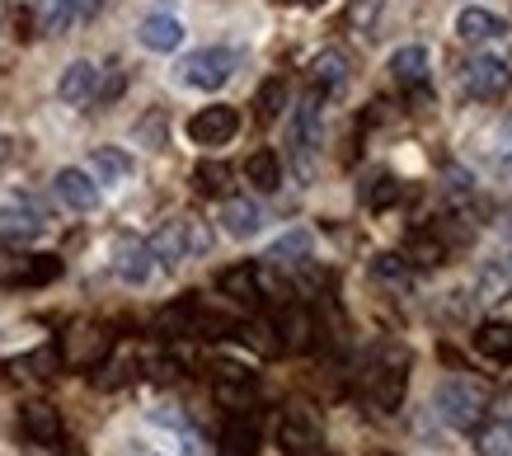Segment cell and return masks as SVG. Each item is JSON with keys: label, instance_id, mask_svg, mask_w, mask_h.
Returning <instances> with one entry per match:
<instances>
[{"label": "cell", "instance_id": "4316f807", "mask_svg": "<svg viewBox=\"0 0 512 456\" xmlns=\"http://www.w3.org/2000/svg\"><path fill=\"white\" fill-rule=\"evenodd\" d=\"M273 268H296L311 259V231H287V236H278L273 245H268L264 254Z\"/></svg>", "mask_w": 512, "mask_h": 456}, {"label": "cell", "instance_id": "9a60e30c", "mask_svg": "<svg viewBox=\"0 0 512 456\" xmlns=\"http://www.w3.org/2000/svg\"><path fill=\"white\" fill-rule=\"evenodd\" d=\"M348 57H343L339 48H325V52H315L311 57V85H315V95L325 99V95H343L348 90Z\"/></svg>", "mask_w": 512, "mask_h": 456}, {"label": "cell", "instance_id": "836d02e7", "mask_svg": "<svg viewBox=\"0 0 512 456\" xmlns=\"http://www.w3.org/2000/svg\"><path fill=\"white\" fill-rule=\"evenodd\" d=\"M372 273H376V283L390 287V292H409V264H404L400 254H381L372 264Z\"/></svg>", "mask_w": 512, "mask_h": 456}, {"label": "cell", "instance_id": "60d3db41", "mask_svg": "<svg viewBox=\"0 0 512 456\" xmlns=\"http://www.w3.org/2000/svg\"><path fill=\"white\" fill-rule=\"evenodd\" d=\"M109 0H76V19H90V15H99Z\"/></svg>", "mask_w": 512, "mask_h": 456}, {"label": "cell", "instance_id": "d6a6232c", "mask_svg": "<svg viewBox=\"0 0 512 456\" xmlns=\"http://www.w3.org/2000/svg\"><path fill=\"white\" fill-rule=\"evenodd\" d=\"M235 339L240 344H249L254 353H264V358H273V353H282V344H278V330L268 325V320H245L240 330H235Z\"/></svg>", "mask_w": 512, "mask_h": 456}, {"label": "cell", "instance_id": "603a6c76", "mask_svg": "<svg viewBox=\"0 0 512 456\" xmlns=\"http://www.w3.org/2000/svg\"><path fill=\"white\" fill-rule=\"evenodd\" d=\"M400 259L404 264H414V268H442L447 264V240L433 236V231H414V236L404 240Z\"/></svg>", "mask_w": 512, "mask_h": 456}, {"label": "cell", "instance_id": "277c9868", "mask_svg": "<svg viewBox=\"0 0 512 456\" xmlns=\"http://www.w3.org/2000/svg\"><path fill=\"white\" fill-rule=\"evenodd\" d=\"M62 278L57 254H19L15 245H0V287H43Z\"/></svg>", "mask_w": 512, "mask_h": 456}, {"label": "cell", "instance_id": "e0dca14e", "mask_svg": "<svg viewBox=\"0 0 512 456\" xmlns=\"http://www.w3.org/2000/svg\"><path fill=\"white\" fill-rule=\"evenodd\" d=\"M151 245V259H156L160 268H179L184 259H193L188 254V221L179 217V221H165L156 231V240H146Z\"/></svg>", "mask_w": 512, "mask_h": 456}, {"label": "cell", "instance_id": "7bdbcfd3", "mask_svg": "<svg viewBox=\"0 0 512 456\" xmlns=\"http://www.w3.org/2000/svg\"><path fill=\"white\" fill-rule=\"evenodd\" d=\"M503 240H508V264H512V221H508V231H503Z\"/></svg>", "mask_w": 512, "mask_h": 456}, {"label": "cell", "instance_id": "3957f363", "mask_svg": "<svg viewBox=\"0 0 512 456\" xmlns=\"http://www.w3.org/2000/svg\"><path fill=\"white\" fill-rule=\"evenodd\" d=\"M235 66H240V52L235 48H198L179 62V80H184L188 90H221L235 76Z\"/></svg>", "mask_w": 512, "mask_h": 456}, {"label": "cell", "instance_id": "ac0fdd59", "mask_svg": "<svg viewBox=\"0 0 512 456\" xmlns=\"http://www.w3.org/2000/svg\"><path fill=\"white\" fill-rule=\"evenodd\" d=\"M94 90H99V66L94 62H71L57 80L62 104H94Z\"/></svg>", "mask_w": 512, "mask_h": 456}, {"label": "cell", "instance_id": "484cf974", "mask_svg": "<svg viewBox=\"0 0 512 456\" xmlns=\"http://www.w3.org/2000/svg\"><path fill=\"white\" fill-rule=\"evenodd\" d=\"M245 179L254 184L259 193H278L282 189V156L278 151H254V156L245 160Z\"/></svg>", "mask_w": 512, "mask_h": 456}, {"label": "cell", "instance_id": "ee69618b", "mask_svg": "<svg viewBox=\"0 0 512 456\" xmlns=\"http://www.w3.org/2000/svg\"><path fill=\"white\" fill-rule=\"evenodd\" d=\"M301 5H306V10H320V5H325V0H301Z\"/></svg>", "mask_w": 512, "mask_h": 456}, {"label": "cell", "instance_id": "f1b7e54d", "mask_svg": "<svg viewBox=\"0 0 512 456\" xmlns=\"http://www.w3.org/2000/svg\"><path fill=\"white\" fill-rule=\"evenodd\" d=\"M512 297V264L508 259H489L480 268V301H508Z\"/></svg>", "mask_w": 512, "mask_h": 456}, {"label": "cell", "instance_id": "5b68a950", "mask_svg": "<svg viewBox=\"0 0 512 456\" xmlns=\"http://www.w3.org/2000/svg\"><path fill=\"white\" fill-rule=\"evenodd\" d=\"M320 132H325V123H320V95L311 90L292 113V160H296V174H301V179H311V170H315Z\"/></svg>", "mask_w": 512, "mask_h": 456}, {"label": "cell", "instance_id": "8d00e7d4", "mask_svg": "<svg viewBox=\"0 0 512 456\" xmlns=\"http://www.w3.org/2000/svg\"><path fill=\"white\" fill-rule=\"evenodd\" d=\"M123 85H127V76H123V66L113 62L109 71H99V90H94V104H113V99L123 95Z\"/></svg>", "mask_w": 512, "mask_h": 456}, {"label": "cell", "instance_id": "6da1fadb", "mask_svg": "<svg viewBox=\"0 0 512 456\" xmlns=\"http://www.w3.org/2000/svg\"><path fill=\"white\" fill-rule=\"evenodd\" d=\"M404 391H409V353L395 344L376 348L372 362H367V372H362V395H367L381 414H390V409H400Z\"/></svg>", "mask_w": 512, "mask_h": 456}, {"label": "cell", "instance_id": "f35d334b", "mask_svg": "<svg viewBox=\"0 0 512 456\" xmlns=\"http://www.w3.org/2000/svg\"><path fill=\"white\" fill-rule=\"evenodd\" d=\"M137 132H141V137H151V151H160V146H165V118H160V113H151Z\"/></svg>", "mask_w": 512, "mask_h": 456}, {"label": "cell", "instance_id": "1f68e13d", "mask_svg": "<svg viewBox=\"0 0 512 456\" xmlns=\"http://www.w3.org/2000/svg\"><path fill=\"white\" fill-rule=\"evenodd\" d=\"M475 452L480 456H512V424L508 419L480 424V433H475Z\"/></svg>", "mask_w": 512, "mask_h": 456}, {"label": "cell", "instance_id": "cb8c5ba5", "mask_svg": "<svg viewBox=\"0 0 512 456\" xmlns=\"http://www.w3.org/2000/svg\"><path fill=\"white\" fill-rule=\"evenodd\" d=\"M456 33H461L466 43H489V38H503L508 24L498 15H489V10H480V5H466V10L456 15Z\"/></svg>", "mask_w": 512, "mask_h": 456}, {"label": "cell", "instance_id": "f546056e", "mask_svg": "<svg viewBox=\"0 0 512 456\" xmlns=\"http://www.w3.org/2000/svg\"><path fill=\"white\" fill-rule=\"evenodd\" d=\"M475 348H480L484 358L494 362H512V320L503 325V320H494V325H480V334H475Z\"/></svg>", "mask_w": 512, "mask_h": 456}, {"label": "cell", "instance_id": "74e56055", "mask_svg": "<svg viewBox=\"0 0 512 456\" xmlns=\"http://www.w3.org/2000/svg\"><path fill=\"white\" fill-rule=\"evenodd\" d=\"M404 198V189H400V179H376V189L367 193V207L372 212H381V207H390V203H400Z\"/></svg>", "mask_w": 512, "mask_h": 456}, {"label": "cell", "instance_id": "9c48e42d", "mask_svg": "<svg viewBox=\"0 0 512 456\" xmlns=\"http://www.w3.org/2000/svg\"><path fill=\"white\" fill-rule=\"evenodd\" d=\"M235 132H240V113L231 104H207L188 118V137L198 146H226Z\"/></svg>", "mask_w": 512, "mask_h": 456}, {"label": "cell", "instance_id": "ba28073f", "mask_svg": "<svg viewBox=\"0 0 512 456\" xmlns=\"http://www.w3.org/2000/svg\"><path fill=\"white\" fill-rule=\"evenodd\" d=\"M461 85H466L470 99H498L508 90V62H503V57H489V52H475V57L461 66Z\"/></svg>", "mask_w": 512, "mask_h": 456}, {"label": "cell", "instance_id": "2e32d148", "mask_svg": "<svg viewBox=\"0 0 512 456\" xmlns=\"http://www.w3.org/2000/svg\"><path fill=\"white\" fill-rule=\"evenodd\" d=\"M221 231L231 240H249L264 231V207L254 203V198H226L221 207Z\"/></svg>", "mask_w": 512, "mask_h": 456}, {"label": "cell", "instance_id": "4dcf8cb0", "mask_svg": "<svg viewBox=\"0 0 512 456\" xmlns=\"http://www.w3.org/2000/svg\"><path fill=\"white\" fill-rule=\"evenodd\" d=\"M193 189H198L202 198H226V193H231V165L202 160L198 170H193Z\"/></svg>", "mask_w": 512, "mask_h": 456}, {"label": "cell", "instance_id": "8992f818", "mask_svg": "<svg viewBox=\"0 0 512 456\" xmlns=\"http://www.w3.org/2000/svg\"><path fill=\"white\" fill-rule=\"evenodd\" d=\"M113 353V334L104 325H71L62 334V362L66 367H80V372H90L99 362Z\"/></svg>", "mask_w": 512, "mask_h": 456}, {"label": "cell", "instance_id": "d6986e66", "mask_svg": "<svg viewBox=\"0 0 512 456\" xmlns=\"http://www.w3.org/2000/svg\"><path fill=\"white\" fill-rule=\"evenodd\" d=\"M137 38H141V48H146V52H174L179 43H184V24L160 10V15H146V19H141Z\"/></svg>", "mask_w": 512, "mask_h": 456}, {"label": "cell", "instance_id": "5bb4252c", "mask_svg": "<svg viewBox=\"0 0 512 456\" xmlns=\"http://www.w3.org/2000/svg\"><path fill=\"white\" fill-rule=\"evenodd\" d=\"M43 236V217L29 203H0V245H29Z\"/></svg>", "mask_w": 512, "mask_h": 456}, {"label": "cell", "instance_id": "8fae6325", "mask_svg": "<svg viewBox=\"0 0 512 456\" xmlns=\"http://www.w3.org/2000/svg\"><path fill=\"white\" fill-rule=\"evenodd\" d=\"M217 287L235 301V306H245V311L264 306V268H259V264H235V268H226V273L217 278Z\"/></svg>", "mask_w": 512, "mask_h": 456}, {"label": "cell", "instance_id": "ab89813d", "mask_svg": "<svg viewBox=\"0 0 512 456\" xmlns=\"http://www.w3.org/2000/svg\"><path fill=\"white\" fill-rule=\"evenodd\" d=\"M498 142H503V146H498V160H503V165H512V118L503 123V132H498Z\"/></svg>", "mask_w": 512, "mask_h": 456}, {"label": "cell", "instance_id": "4fadbf2b", "mask_svg": "<svg viewBox=\"0 0 512 456\" xmlns=\"http://www.w3.org/2000/svg\"><path fill=\"white\" fill-rule=\"evenodd\" d=\"M19 428L38 447H57L62 442V414H57V405H47V400H29V405L19 409Z\"/></svg>", "mask_w": 512, "mask_h": 456}, {"label": "cell", "instance_id": "52a82bcc", "mask_svg": "<svg viewBox=\"0 0 512 456\" xmlns=\"http://www.w3.org/2000/svg\"><path fill=\"white\" fill-rule=\"evenodd\" d=\"M278 442L282 452L292 456H320V447H325V428H320V419H315L311 409H287L278 424Z\"/></svg>", "mask_w": 512, "mask_h": 456}, {"label": "cell", "instance_id": "d590c367", "mask_svg": "<svg viewBox=\"0 0 512 456\" xmlns=\"http://www.w3.org/2000/svg\"><path fill=\"white\" fill-rule=\"evenodd\" d=\"M381 10H386V0H348V29L357 33H372L376 29V19H381Z\"/></svg>", "mask_w": 512, "mask_h": 456}, {"label": "cell", "instance_id": "b9f144b4", "mask_svg": "<svg viewBox=\"0 0 512 456\" xmlns=\"http://www.w3.org/2000/svg\"><path fill=\"white\" fill-rule=\"evenodd\" d=\"M10 160V137H0V165Z\"/></svg>", "mask_w": 512, "mask_h": 456}, {"label": "cell", "instance_id": "44dd1931", "mask_svg": "<svg viewBox=\"0 0 512 456\" xmlns=\"http://www.w3.org/2000/svg\"><path fill=\"white\" fill-rule=\"evenodd\" d=\"M390 76H395L400 90H423V85H428V52H423L419 43L400 48L390 57Z\"/></svg>", "mask_w": 512, "mask_h": 456}, {"label": "cell", "instance_id": "d4e9b609", "mask_svg": "<svg viewBox=\"0 0 512 456\" xmlns=\"http://www.w3.org/2000/svg\"><path fill=\"white\" fill-rule=\"evenodd\" d=\"M90 170H94V184H123V179H132V156L123 146H94Z\"/></svg>", "mask_w": 512, "mask_h": 456}, {"label": "cell", "instance_id": "7a4b0ae2", "mask_svg": "<svg viewBox=\"0 0 512 456\" xmlns=\"http://www.w3.org/2000/svg\"><path fill=\"white\" fill-rule=\"evenodd\" d=\"M433 409L447 428L470 433V428H480L484 414H489V386L475 381V377H447L433 395Z\"/></svg>", "mask_w": 512, "mask_h": 456}, {"label": "cell", "instance_id": "7402d4cb", "mask_svg": "<svg viewBox=\"0 0 512 456\" xmlns=\"http://www.w3.org/2000/svg\"><path fill=\"white\" fill-rule=\"evenodd\" d=\"M273 330H278L282 353H301V348H311L315 320H311V311H301V306H287V311H282V320L273 325Z\"/></svg>", "mask_w": 512, "mask_h": 456}, {"label": "cell", "instance_id": "30bf717a", "mask_svg": "<svg viewBox=\"0 0 512 456\" xmlns=\"http://www.w3.org/2000/svg\"><path fill=\"white\" fill-rule=\"evenodd\" d=\"M151 268H156V259H151V245H146V240H137V236L113 240V273H118L123 283L141 287L151 278Z\"/></svg>", "mask_w": 512, "mask_h": 456}, {"label": "cell", "instance_id": "ffe728a7", "mask_svg": "<svg viewBox=\"0 0 512 456\" xmlns=\"http://www.w3.org/2000/svg\"><path fill=\"white\" fill-rule=\"evenodd\" d=\"M221 456H259V414L245 409L235 414L226 433H221Z\"/></svg>", "mask_w": 512, "mask_h": 456}, {"label": "cell", "instance_id": "e575fe53", "mask_svg": "<svg viewBox=\"0 0 512 456\" xmlns=\"http://www.w3.org/2000/svg\"><path fill=\"white\" fill-rule=\"evenodd\" d=\"M282 104H287V85H282L278 76L264 80V85H259V99H254V109H259V118H264V123H273V118L282 113Z\"/></svg>", "mask_w": 512, "mask_h": 456}, {"label": "cell", "instance_id": "83f0119b", "mask_svg": "<svg viewBox=\"0 0 512 456\" xmlns=\"http://www.w3.org/2000/svg\"><path fill=\"white\" fill-rule=\"evenodd\" d=\"M33 15H38V33L57 38V33H66L76 24V0H38Z\"/></svg>", "mask_w": 512, "mask_h": 456}, {"label": "cell", "instance_id": "7c38bea8", "mask_svg": "<svg viewBox=\"0 0 512 456\" xmlns=\"http://www.w3.org/2000/svg\"><path fill=\"white\" fill-rule=\"evenodd\" d=\"M52 193L62 198L71 212H94L99 207V184H94L90 170H76V165H66V170H57V179H52Z\"/></svg>", "mask_w": 512, "mask_h": 456}]
</instances>
